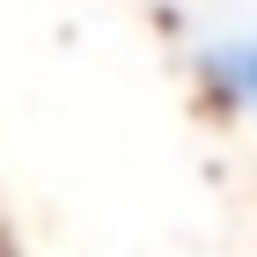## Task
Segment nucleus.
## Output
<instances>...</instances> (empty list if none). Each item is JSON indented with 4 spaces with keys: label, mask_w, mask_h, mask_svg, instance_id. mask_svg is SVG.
Returning <instances> with one entry per match:
<instances>
[{
    "label": "nucleus",
    "mask_w": 257,
    "mask_h": 257,
    "mask_svg": "<svg viewBox=\"0 0 257 257\" xmlns=\"http://www.w3.org/2000/svg\"><path fill=\"white\" fill-rule=\"evenodd\" d=\"M213 74H220L228 96L257 103V44H220V52H213Z\"/></svg>",
    "instance_id": "f257e3e1"
}]
</instances>
